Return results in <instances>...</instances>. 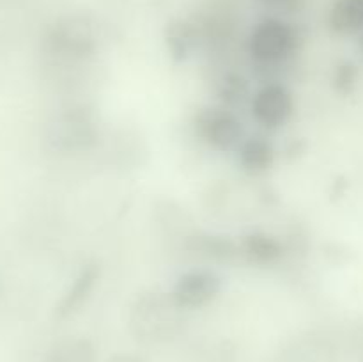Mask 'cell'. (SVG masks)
Here are the masks:
<instances>
[{
	"label": "cell",
	"instance_id": "3957f363",
	"mask_svg": "<svg viewBox=\"0 0 363 362\" xmlns=\"http://www.w3.org/2000/svg\"><path fill=\"white\" fill-rule=\"evenodd\" d=\"M300 43V32L293 23L280 18H264L252 28L247 50L255 66L273 70L289 62Z\"/></svg>",
	"mask_w": 363,
	"mask_h": 362
},
{
	"label": "cell",
	"instance_id": "30bf717a",
	"mask_svg": "<svg viewBox=\"0 0 363 362\" xmlns=\"http://www.w3.org/2000/svg\"><path fill=\"white\" fill-rule=\"evenodd\" d=\"M277 362H337L333 344L315 332L298 336L279 353Z\"/></svg>",
	"mask_w": 363,
	"mask_h": 362
},
{
	"label": "cell",
	"instance_id": "7c38bea8",
	"mask_svg": "<svg viewBox=\"0 0 363 362\" xmlns=\"http://www.w3.org/2000/svg\"><path fill=\"white\" fill-rule=\"evenodd\" d=\"M236 156L241 169L250 176H261L275 165V148L262 135L245 137V141L238 148Z\"/></svg>",
	"mask_w": 363,
	"mask_h": 362
},
{
	"label": "cell",
	"instance_id": "52a82bcc",
	"mask_svg": "<svg viewBox=\"0 0 363 362\" xmlns=\"http://www.w3.org/2000/svg\"><path fill=\"white\" fill-rule=\"evenodd\" d=\"M222 277L209 268H194L181 273L170 295L183 311H197L211 305L222 293Z\"/></svg>",
	"mask_w": 363,
	"mask_h": 362
},
{
	"label": "cell",
	"instance_id": "5b68a950",
	"mask_svg": "<svg viewBox=\"0 0 363 362\" xmlns=\"http://www.w3.org/2000/svg\"><path fill=\"white\" fill-rule=\"evenodd\" d=\"M98 138V128L91 112L82 106L57 114L46 126L45 141L52 151L77 153L91 149Z\"/></svg>",
	"mask_w": 363,
	"mask_h": 362
},
{
	"label": "cell",
	"instance_id": "8992f818",
	"mask_svg": "<svg viewBox=\"0 0 363 362\" xmlns=\"http://www.w3.org/2000/svg\"><path fill=\"white\" fill-rule=\"evenodd\" d=\"M250 112L264 130L286 126L294 114V96L282 82H264L250 98Z\"/></svg>",
	"mask_w": 363,
	"mask_h": 362
},
{
	"label": "cell",
	"instance_id": "ac0fdd59",
	"mask_svg": "<svg viewBox=\"0 0 363 362\" xmlns=\"http://www.w3.org/2000/svg\"><path fill=\"white\" fill-rule=\"evenodd\" d=\"M105 362H147V358L133 351H121V353L110 355Z\"/></svg>",
	"mask_w": 363,
	"mask_h": 362
},
{
	"label": "cell",
	"instance_id": "4fadbf2b",
	"mask_svg": "<svg viewBox=\"0 0 363 362\" xmlns=\"http://www.w3.org/2000/svg\"><path fill=\"white\" fill-rule=\"evenodd\" d=\"M201 43V31L195 23L188 20H170L165 27V45L169 55L176 62H184L194 55Z\"/></svg>",
	"mask_w": 363,
	"mask_h": 362
},
{
	"label": "cell",
	"instance_id": "9a60e30c",
	"mask_svg": "<svg viewBox=\"0 0 363 362\" xmlns=\"http://www.w3.org/2000/svg\"><path fill=\"white\" fill-rule=\"evenodd\" d=\"M41 362H96L94 343L87 337H67L53 344Z\"/></svg>",
	"mask_w": 363,
	"mask_h": 362
},
{
	"label": "cell",
	"instance_id": "277c9868",
	"mask_svg": "<svg viewBox=\"0 0 363 362\" xmlns=\"http://www.w3.org/2000/svg\"><path fill=\"white\" fill-rule=\"evenodd\" d=\"M195 135L218 153L238 151L245 141V126L238 114L225 105H206L195 112Z\"/></svg>",
	"mask_w": 363,
	"mask_h": 362
},
{
	"label": "cell",
	"instance_id": "e0dca14e",
	"mask_svg": "<svg viewBox=\"0 0 363 362\" xmlns=\"http://www.w3.org/2000/svg\"><path fill=\"white\" fill-rule=\"evenodd\" d=\"M357 66L351 62H342L337 66L335 75H333V85H335V89L339 92L347 94V92L353 91L354 84H357Z\"/></svg>",
	"mask_w": 363,
	"mask_h": 362
},
{
	"label": "cell",
	"instance_id": "8fae6325",
	"mask_svg": "<svg viewBox=\"0 0 363 362\" xmlns=\"http://www.w3.org/2000/svg\"><path fill=\"white\" fill-rule=\"evenodd\" d=\"M184 247L201 258L216 263H233L240 259V245L230 236L215 233H195L186 236Z\"/></svg>",
	"mask_w": 363,
	"mask_h": 362
},
{
	"label": "cell",
	"instance_id": "9c48e42d",
	"mask_svg": "<svg viewBox=\"0 0 363 362\" xmlns=\"http://www.w3.org/2000/svg\"><path fill=\"white\" fill-rule=\"evenodd\" d=\"M240 245V259L247 265L257 266V268H268L282 261L286 254L282 240L275 234L266 231H250L243 234L238 241Z\"/></svg>",
	"mask_w": 363,
	"mask_h": 362
},
{
	"label": "cell",
	"instance_id": "d6986e66",
	"mask_svg": "<svg viewBox=\"0 0 363 362\" xmlns=\"http://www.w3.org/2000/svg\"><path fill=\"white\" fill-rule=\"evenodd\" d=\"M0 293H2V283H0Z\"/></svg>",
	"mask_w": 363,
	"mask_h": 362
},
{
	"label": "cell",
	"instance_id": "5bb4252c",
	"mask_svg": "<svg viewBox=\"0 0 363 362\" xmlns=\"http://www.w3.org/2000/svg\"><path fill=\"white\" fill-rule=\"evenodd\" d=\"M328 25L339 35L363 31V0H335L330 7Z\"/></svg>",
	"mask_w": 363,
	"mask_h": 362
},
{
	"label": "cell",
	"instance_id": "2e32d148",
	"mask_svg": "<svg viewBox=\"0 0 363 362\" xmlns=\"http://www.w3.org/2000/svg\"><path fill=\"white\" fill-rule=\"evenodd\" d=\"M216 94H218L222 105L229 106V109L240 105L248 94L247 78L234 71H227L216 82Z\"/></svg>",
	"mask_w": 363,
	"mask_h": 362
},
{
	"label": "cell",
	"instance_id": "7a4b0ae2",
	"mask_svg": "<svg viewBox=\"0 0 363 362\" xmlns=\"http://www.w3.org/2000/svg\"><path fill=\"white\" fill-rule=\"evenodd\" d=\"M98 27L85 14H71L53 21L43 35V53L52 62L77 64L94 57L98 50Z\"/></svg>",
	"mask_w": 363,
	"mask_h": 362
},
{
	"label": "cell",
	"instance_id": "ba28073f",
	"mask_svg": "<svg viewBox=\"0 0 363 362\" xmlns=\"http://www.w3.org/2000/svg\"><path fill=\"white\" fill-rule=\"evenodd\" d=\"M99 275H101V268H99L96 261L87 263V265H84L78 270L71 286L60 297L59 304L55 307V318L59 322L73 318L74 314H78L87 305L89 298L94 293Z\"/></svg>",
	"mask_w": 363,
	"mask_h": 362
},
{
	"label": "cell",
	"instance_id": "6da1fadb",
	"mask_svg": "<svg viewBox=\"0 0 363 362\" xmlns=\"http://www.w3.org/2000/svg\"><path fill=\"white\" fill-rule=\"evenodd\" d=\"M184 312L165 291H142L131 302L128 330L140 344H163L176 339L183 330Z\"/></svg>",
	"mask_w": 363,
	"mask_h": 362
}]
</instances>
